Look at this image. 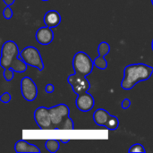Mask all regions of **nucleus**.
<instances>
[{"mask_svg":"<svg viewBox=\"0 0 153 153\" xmlns=\"http://www.w3.org/2000/svg\"><path fill=\"white\" fill-rule=\"evenodd\" d=\"M11 5H6V7L3 11V16L6 20H10L13 17V10L10 7Z\"/></svg>","mask_w":153,"mask_h":153,"instance_id":"obj_21","label":"nucleus"},{"mask_svg":"<svg viewBox=\"0 0 153 153\" xmlns=\"http://www.w3.org/2000/svg\"><path fill=\"white\" fill-rule=\"evenodd\" d=\"M20 57L30 66L35 67L39 71L44 69V63L38 48L34 47H26L20 52Z\"/></svg>","mask_w":153,"mask_h":153,"instance_id":"obj_4","label":"nucleus"},{"mask_svg":"<svg viewBox=\"0 0 153 153\" xmlns=\"http://www.w3.org/2000/svg\"><path fill=\"white\" fill-rule=\"evenodd\" d=\"M45 91H46V92L47 93H52V92H54V91H55V87H54V85L52 84V83H48L47 85H46V87H45Z\"/></svg>","mask_w":153,"mask_h":153,"instance_id":"obj_24","label":"nucleus"},{"mask_svg":"<svg viewBox=\"0 0 153 153\" xmlns=\"http://www.w3.org/2000/svg\"><path fill=\"white\" fill-rule=\"evenodd\" d=\"M34 120L37 123L38 126L41 130H52L55 129L51 121L49 108L46 107L38 108L33 114Z\"/></svg>","mask_w":153,"mask_h":153,"instance_id":"obj_5","label":"nucleus"},{"mask_svg":"<svg viewBox=\"0 0 153 153\" xmlns=\"http://www.w3.org/2000/svg\"><path fill=\"white\" fill-rule=\"evenodd\" d=\"M67 82L71 85L74 92L77 95L84 93L91 89V83L86 76L77 74L75 73L74 74H71L68 76Z\"/></svg>","mask_w":153,"mask_h":153,"instance_id":"obj_6","label":"nucleus"},{"mask_svg":"<svg viewBox=\"0 0 153 153\" xmlns=\"http://www.w3.org/2000/svg\"><path fill=\"white\" fill-rule=\"evenodd\" d=\"M14 151L17 153H40V150L38 146L29 143L24 140L16 142L14 145Z\"/></svg>","mask_w":153,"mask_h":153,"instance_id":"obj_11","label":"nucleus"},{"mask_svg":"<svg viewBox=\"0 0 153 153\" xmlns=\"http://www.w3.org/2000/svg\"><path fill=\"white\" fill-rule=\"evenodd\" d=\"M76 108L82 111V112H89L91 111L94 105H95V100L91 94H90L88 91L82 93L80 95H77L76 100H75Z\"/></svg>","mask_w":153,"mask_h":153,"instance_id":"obj_9","label":"nucleus"},{"mask_svg":"<svg viewBox=\"0 0 153 153\" xmlns=\"http://www.w3.org/2000/svg\"><path fill=\"white\" fill-rule=\"evenodd\" d=\"M152 50H153V39H152Z\"/></svg>","mask_w":153,"mask_h":153,"instance_id":"obj_27","label":"nucleus"},{"mask_svg":"<svg viewBox=\"0 0 153 153\" xmlns=\"http://www.w3.org/2000/svg\"><path fill=\"white\" fill-rule=\"evenodd\" d=\"M61 22V15L57 11L50 10L46 13L44 16V23L50 28L57 27Z\"/></svg>","mask_w":153,"mask_h":153,"instance_id":"obj_12","label":"nucleus"},{"mask_svg":"<svg viewBox=\"0 0 153 153\" xmlns=\"http://www.w3.org/2000/svg\"><path fill=\"white\" fill-rule=\"evenodd\" d=\"M60 141L58 140H55V139H50V140H48L45 143V147L47 149L48 152L51 153L56 152L59 148H60Z\"/></svg>","mask_w":153,"mask_h":153,"instance_id":"obj_14","label":"nucleus"},{"mask_svg":"<svg viewBox=\"0 0 153 153\" xmlns=\"http://www.w3.org/2000/svg\"><path fill=\"white\" fill-rule=\"evenodd\" d=\"M41 1H48V0H41Z\"/></svg>","mask_w":153,"mask_h":153,"instance_id":"obj_28","label":"nucleus"},{"mask_svg":"<svg viewBox=\"0 0 153 153\" xmlns=\"http://www.w3.org/2000/svg\"><path fill=\"white\" fill-rule=\"evenodd\" d=\"M119 126V120L117 117L115 116H111L110 118L108 119V123L106 124V128L108 130H117V127Z\"/></svg>","mask_w":153,"mask_h":153,"instance_id":"obj_17","label":"nucleus"},{"mask_svg":"<svg viewBox=\"0 0 153 153\" xmlns=\"http://www.w3.org/2000/svg\"><path fill=\"white\" fill-rule=\"evenodd\" d=\"M110 52V45L106 42V41H102L100 43L99 47H98V53L99 56L105 57L106 55H108Z\"/></svg>","mask_w":153,"mask_h":153,"instance_id":"obj_16","label":"nucleus"},{"mask_svg":"<svg viewBox=\"0 0 153 153\" xmlns=\"http://www.w3.org/2000/svg\"><path fill=\"white\" fill-rule=\"evenodd\" d=\"M60 142L63 143H68L70 141H69V140H60Z\"/></svg>","mask_w":153,"mask_h":153,"instance_id":"obj_26","label":"nucleus"},{"mask_svg":"<svg viewBox=\"0 0 153 153\" xmlns=\"http://www.w3.org/2000/svg\"><path fill=\"white\" fill-rule=\"evenodd\" d=\"M0 65L3 69L11 68L15 73H24L28 65L20 57L18 45L13 40L5 41L2 46Z\"/></svg>","mask_w":153,"mask_h":153,"instance_id":"obj_1","label":"nucleus"},{"mask_svg":"<svg viewBox=\"0 0 153 153\" xmlns=\"http://www.w3.org/2000/svg\"><path fill=\"white\" fill-rule=\"evenodd\" d=\"M3 70H4L3 75H4V79L7 82L11 81L13 78V73H14V71L13 69H11V68H6V69H3Z\"/></svg>","mask_w":153,"mask_h":153,"instance_id":"obj_20","label":"nucleus"},{"mask_svg":"<svg viewBox=\"0 0 153 153\" xmlns=\"http://www.w3.org/2000/svg\"><path fill=\"white\" fill-rule=\"evenodd\" d=\"M93 62H94V65L100 70H105L108 67V62L105 59V57H103V56H98L93 60Z\"/></svg>","mask_w":153,"mask_h":153,"instance_id":"obj_18","label":"nucleus"},{"mask_svg":"<svg viewBox=\"0 0 153 153\" xmlns=\"http://www.w3.org/2000/svg\"><path fill=\"white\" fill-rule=\"evenodd\" d=\"M129 152H146V150L144 149V147L140 144V143H135L134 145L131 146V148L128 150Z\"/></svg>","mask_w":153,"mask_h":153,"instance_id":"obj_19","label":"nucleus"},{"mask_svg":"<svg viewBox=\"0 0 153 153\" xmlns=\"http://www.w3.org/2000/svg\"><path fill=\"white\" fill-rule=\"evenodd\" d=\"M153 74V67L146 64L138 63L126 66L124 78L121 82V87L125 91L132 90L138 82L147 81Z\"/></svg>","mask_w":153,"mask_h":153,"instance_id":"obj_2","label":"nucleus"},{"mask_svg":"<svg viewBox=\"0 0 153 153\" xmlns=\"http://www.w3.org/2000/svg\"><path fill=\"white\" fill-rule=\"evenodd\" d=\"M152 5H153V0H152Z\"/></svg>","mask_w":153,"mask_h":153,"instance_id":"obj_29","label":"nucleus"},{"mask_svg":"<svg viewBox=\"0 0 153 153\" xmlns=\"http://www.w3.org/2000/svg\"><path fill=\"white\" fill-rule=\"evenodd\" d=\"M11 99H12V97H11V94L9 92H4L0 97V100L5 104L9 103L11 101Z\"/></svg>","mask_w":153,"mask_h":153,"instance_id":"obj_22","label":"nucleus"},{"mask_svg":"<svg viewBox=\"0 0 153 153\" xmlns=\"http://www.w3.org/2000/svg\"><path fill=\"white\" fill-rule=\"evenodd\" d=\"M111 115L107 110L103 108H98L93 114V120L97 126L105 127Z\"/></svg>","mask_w":153,"mask_h":153,"instance_id":"obj_13","label":"nucleus"},{"mask_svg":"<svg viewBox=\"0 0 153 153\" xmlns=\"http://www.w3.org/2000/svg\"><path fill=\"white\" fill-rule=\"evenodd\" d=\"M49 112H50V117H51L53 126L55 129H56L58 125L64 119L69 117L70 109L65 104H58V105L51 107L49 108Z\"/></svg>","mask_w":153,"mask_h":153,"instance_id":"obj_8","label":"nucleus"},{"mask_svg":"<svg viewBox=\"0 0 153 153\" xmlns=\"http://www.w3.org/2000/svg\"><path fill=\"white\" fill-rule=\"evenodd\" d=\"M36 40L41 45H48L54 40V32L52 28L50 27H40L36 34H35Z\"/></svg>","mask_w":153,"mask_h":153,"instance_id":"obj_10","label":"nucleus"},{"mask_svg":"<svg viewBox=\"0 0 153 153\" xmlns=\"http://www.w3.org/2000/svg\"><path fill=\"white\" fill-rule=\"evenodd\" d=\"M121 107L124 109H128L131 107V100L129 99H125L121 103Z\"/></svg>","mask_w":153,"mask_h":153,"instance_id":"obj_23","label":"nucleus"},{"mask_svg":"<svg viewBox=\"0 0 153 153\" xmlns=\"http://www.w3.org/2000/svg\"><path fill=\"white\" fill-rule=\"evenodd\" d=\"M94 62L91 56L83 51L77 52L73 59V67L74 73L83 76H88L93 70Z\"/></svg>","mask_w":153,"mask_h":153,"instance_id":"obj_3","label":"nucleus"},{"mask_svg":"<svg viewBox=\"0 0 153 153\" xmlns=\"http://www.w3.org/2000/svg\"><path fill=\"white\" fill-rule=\"evenodd\" d=\"M56 129H58V130H74V123L71 117H67L65 119H64L58 125Z\"/></svg>","mask_w":153,"mask_h":153,"instance_id":"obj_15","label":"nucleus"},{"mask_svg":"<svg viewBox=\"0 0 153 153\" xmlns=\"http://www.w3.org/2000/svg\"><path fill=\"white\" fill-rule=\"evenodd\" d=\"M3 1H4V3L6 5H12V4L14 3L15 0H3Z\"/></svg>","mask_w":153,"mask_h":153,"instance_id":"obj_25","label":"nucleus"},{"mask_svg":"<svg viewBox=\"0 0 153 153\" xmlns=\"http://www.w3.org/2000/svg\"><path fill=\"white\" fill-rule=\"evenodd\" d=\"M21 92L25 100L33 101L38 96V87L30 77L25 76L21 81Z\"/></svg>","mask_w":153,"mask_h":153,"instance_id":"obj_7","label":"nucleus"}]
</instances>
